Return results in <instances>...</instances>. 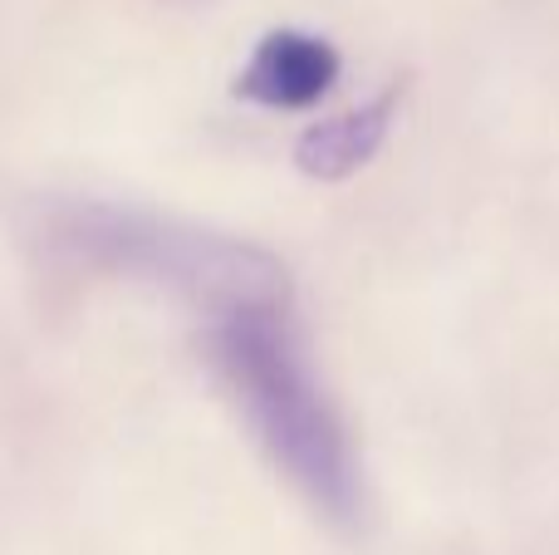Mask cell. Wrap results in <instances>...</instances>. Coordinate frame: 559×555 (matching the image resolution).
<instances>
[{
  "instance_id": "4",
  "label": "cell",
  "mask_w": 559,
  "mask_h": 555,
  "mask_svg": "<svg viewBox=\"0 0 559 555\" xmlns=\"http://www.w3.org/2000/svg\"><path fill=\"white\" fill-rule=\"evenodd\" d=\"M397 118V94H378L364 108H348L338 118L309 123L295 143V163L305 177L319 182H344L358 167H368L378 157V147L388 143V128Z\"/></svg>"
},
{
  "instance_id": "2",
  "label": "cell",
  "mask_w": 559,
  "mask_h": 555,
  "mask_svg": "<svg viewBox=\"0 0 559 555\" xmlns=\"http://www.w3.org/2000/svg\"><path fill=\"white\" fill-rule=\"evenodd\" d=\"M49 241L88 271L167 285L173 295L192 300L206 320L246 305L289 300V275L271 251L236 236H212L163 216L128 212V206H64L49 222Z\"/></svg>"
},
{
  "instance_id": "1",
  "label": "cell",
  "mask_w": 559,
  "mask_h": 555,
  "mask_svg": "<svg viewBox=\"0 0 559 555\" xmlns=\"http://www.w3.org/2000/svg\"><path fill=\"white\" fill-rule=\"evenodd\" d=\"M202 350L265 458L295 482L299 497L334 521H354L364 511L358 452L309 364L289 300L246 305L206 320Z\"/></svg>"
},
{
  "instance_id": "3",
  "label": "cell",
  "mask_w": 559,
  "mask_h": 555,
  "mask_svg": "<svg viewBox=\"0 0 559 555\" xmlns=\"http://www.w3.org/2000/svg\"><path fill=\"white\" fill-rule=\"evenodd\" d=\"M338 49L305 29H271L236 74V94L271 114H305L334 88Z\"/></svg>"
}]
</instances>
